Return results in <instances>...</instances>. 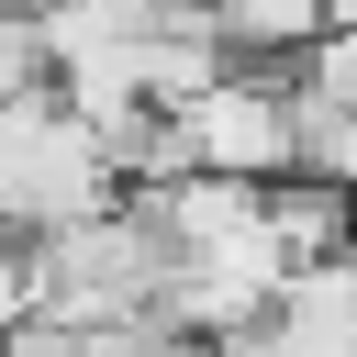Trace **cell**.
<instances>
[{"label":"cell","mask_w":357,"mask_h":357,"mask_svg":"<svg viewBox=\"0 0 357 357\" xmlns=\"http://www.w3.org/2000/svg\"><path fill=\"white\" fill-rule=\"evenodd\" d=\"M123 178L100 156V134L56 100V89H11L0 100V234H45V223H78L100 212Z\"/></svg>","instance_id":"6da1fadb"},{"label":"cell","mask_w":357,"mask_h":357,"mask_svg":"<svg viewBox=\"0 0 357 357\" xmlns=\"http://www.w3.org/2000/svg\"><path fill=\"white\" fill-rule=\"evenodd\" d=\"M167 123H178V156L201 178H290V67L234 56L190 100H167Z\"/></svg>","instance_id":"7a4b0ae2"},{"label":"cell","mask_w":357,"mask_h":357,"mask_svg":"<svg viewBox=\"0 0 357 357\" xmlns=\"http://www.w3.org/2000/svg\"><path fill=\"white\" fill-rule=\"evenodd\" d=\"M190 11L223 33V56H257V67H290L324 33V0H190Z\"/></svg>","instance_id":"3957f363"},{"label":"cell","mask_w":357,"mask_h":357,"mask_svg":"<svg viewBox=\"0 0 357 357\" xmlns=\"http://www.w3.org/2000/svg\"><path fill=\"white\" fill-rule=\"evenodd\" d=\"M290 167L301 178H335V190L357 178V112L324 100V89H301V78H290Z\"/></svg>","instance_id":"277c9868"},{"label":"cell","mask_w":357,"mask_h":357,"mask_svg":"<svg viewBox=\"0 0 357 357\" xmlns=\"http://www.w3.org/2000/svg\"><path fill=\"white\" fill-rule=\"evenodd\" d=\"M290 78H301V89H324V100H346V112H357V22H324V33H312V45H301V56H290Z\"/></svg>","instance_id":"5b68a950"},{"label":"cell","mask_w":357,"mask_h":357,"mask_svg":"<svg viewBox=\"0 0 357 357\" xmlns=\"http://www.w3.org/2000/svg\"><path fill=\"white\" fill-rule=\"evenodd\" d=\"M11 89H45V33H33L22 0H0V100Z\"/></svg>","instance_id":"8992f818"},{"label":"cell","mask_w":357,"mask_h":357,"mask_svg":"<svg viewBox=\"0 0 357 357\" xmlns=\"http://www.w3.org/2000/svg\"><path fill=\"white\" fill-rule=\"evenodd\" d=\"M33 312V268H22V234H0V335Z\"/></svg>","instance_id":"52a82bcc"},{"label":"cell","mask_w":357,"mask_h":357,"mask_svg":"<svg viewBox=\"0 0 357 357\" xmlns=\"http://www.w3.org/2000/svg\"><path fill=\"white\" fill-rule=\"evenodd\" d=\"M324 22H357V0H324Z\"/></svg>","instance_id":"ba28073f"},{"label":"cell","mask_w":357,"mask_h":357,"mask_svg":"<svg viewBox=\"0 0 357 357\" xmlns=\"http://www.w3.org/2000/svg\"><path fill=\"white\" fill-rule=\"evenodd\" d=\"M346 223H357V178H346Z\"/></svg>","instance_id":"9c48e42d"}]
</instances>
